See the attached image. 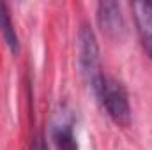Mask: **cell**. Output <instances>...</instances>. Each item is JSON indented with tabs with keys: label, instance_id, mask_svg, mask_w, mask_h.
I'll return each mask as SVG.
<instances>
[{
	"label": "cell",
	"instance_id": "cell-4",
	"mask_svg": "<svg viewBox=\"0 0 152 150\" xmlns=\"http://www.w3.org/2000/svg\"><path fill=\"white\" fill-rule=\"evenodd\" d=\"M131 9L142 48L152 60V2H134L131 4Z\"/></svg>",
	"mask_w": 152,
	"mask_h": 150
},
{
	"label": "cell",
	"instance_id": "cell-7",
	"mask_svg": "<svg viewBox=\"0 0 152 150\" xmlns=\"http://www.w3.org/2000/svg\"><path fill=\"white\" fill-rule=\"evenodd\" d=\"M30 150H50L42 133H36V136L32 138V143H30Z\"/></svg>",
	"mask_w": 152,
	"mask_h": 150
},
{
	"label": "cell",
	"instance_id": "cell-6",
	"mask_svg": "<svg viewBox=\"0 0 152 150\" xmlns=\"http://www.w3.org/2000/svg\"><path fill=\"white\" fill-rule=\"evenodd\" d=\"M0 34L5 41V44L9 46V50L12 53H16L20 50V39L16 34V28L12 25V20H11V14H9V9L5 4L0 2Z\"/></svg>",
	"mask_w": 152,
	"mask_h": 150
},
{
	"label": "cell",
	"instance_id": "cell-5",
	"mask_svg": "<svg viewBox=\"0 0 152 150\" xmlns=\"http://www.w3.org/2000/svg\"><path fill=\"white\" fill-rule=\"evenodd\" d=\"M51 140L57 150H80L75 131H73V124L66 118H60L58 122L53 124Z\"/></svg>",
	"mask_w": 152,
	"mask_h": 150
},
{
	"label": "cell",
	"instance_id": "cell-1",
	"mask_svg": "<svg viewBox=\"0 0 152 150\" xmlns=\"http://www.w3.org/2000/svg\"><path fill=\"white\" fill-rule=\"evenodd\" d=\"M96 97L103 104L104 111L117 125L127 127L131 124V104L126 87L112 76L103 74L94 88Z\"/></svg>",
	"mask_w": 152,
	"mask_h": 150
},
{
	"label": "cell",
	"instance_id": "cell-2",
	"mask_svg": "<svg viewBox=\"0 0 152 150\" xmlns=\"http://www.w3.org/2000/svg\"><path fill=\"white\" fill-rule=\"evenodd\" d=\"M76 46H78V67L80 74L87 87L94 92L96 85L99 83L101 76L104 74L101 71V58H99V44L97 37L88 23H81L76 37Z\"/></svg>",
	"mask_w": 152,
	"mask_h": 150
},
{
	"label": "cell",
	"instance_id": "cell-3",
	"mask_svg": "<svg viewBox=\"0 0 152 150\" xmlns=\"http://www.w3.org/2000/svg\"><path fill=\"white\" fill-rule=\"evenodd\" d=\"M97 23L104 36L110 39H122L126 32V21L120 4L113 0H103L97 4Z\"/></svg>",
	"mask_w": 152,
	"mask_h": 150
}]
</instances>
